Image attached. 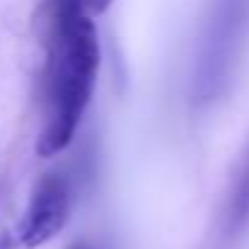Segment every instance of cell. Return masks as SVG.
<instances>
[{
  "label": "cell",
  "mask_w": 249,
  "mask_h": 249,
  "mask_svg": "<svg viewBox=\"0 0 249 249\" xmlns=\"http://www.w3.org/2000/svg\"><path fill=\"white\" fill-rule=\"evenodd\" d=\"M71 249H90V247H88V244H73Z\"/></svg>",
  "instance_id": "obj_6"
},
{
  "label": "cell",
  "mask_w": 249,
  "mask_h": 249,
  "mask_svg": "<svg viewBox=\"0 0 249 249\" xmlns=\"http://www.w3.org/2000/svg\"><path fill=\"white\" fill-rule=\"evenodd\" d=\"M249 217V164L237 183V191L232 196V210H230V225H242Z\"/></svg>",
  "instance_id": "obj_4"
},
{
  "label": "cell",
  "mask_w": 249,
  "mask_h": 249,
  "mask_svg": "<svg viewBox=\"0 0 249 249\" xmlns=\"http://www.w3.org/2000/svg\"><path fill=\"white\" fill-rule=\"evenodd\" d=\"M71 213V188L69 181L59 174H47L32 191L25 217L18 227V242L27 249H35L52 237H56Z\"/></svg>",
  "instance_id": "obj_3"
},
{
  "label": "cell",
  "mask_w": 249,
  "mask_h": 249,
  "mask_svg": "<svg viewBox=\"0 0 249 249\" xmlns=\"http://www.w3.org/2000/svg\"><path fill=\"white\" fill-rule=\"evenodd\" d=\"M244 15L247 0H217L196 71V93L200 100H210L222 88L230 59L234 56V42L244 27Z\"/></svg>",
  "instance_id": "obj_2"
},
{
  "label": "cell",
  "mask_w": 249,
  "mask_h": 249,
  "mask_svg": "<svg viewBox=\"0 0 249 249\" xmlns=\"http://www.w3.org/2000/svg\"><path fill=\"white\" fill-rule=\"evenodd\" d=\"M98 66L100 42L83 0H54L47 76L49 110L37 142L39 157H56L73 142L95 88Z\"/></svg>",
  "instance_id": "obj_1"
},
{
  "label": "cell",
  "mask_w": 249,
  "mask_h": 249,
  "mask_svg": "<svg viewBox=\"0 0 249 249\" xmlns=\"http://www.w3.org/2000/svg\"><path fill=\"white\" fill-rule=\"evenodd\" d=\"M83 5H86V13L100 15V13H105L112 5V0H83Z\"/></svg>",
  "instance_id": "obj_5"
}]
</instances>
